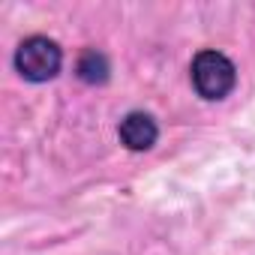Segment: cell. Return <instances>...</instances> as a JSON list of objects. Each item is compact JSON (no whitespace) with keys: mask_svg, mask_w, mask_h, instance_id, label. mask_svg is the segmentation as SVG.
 <instances>
[{"mask_svg":"<svg viewBox=\"0 0 255 255\" xmlns=\"http://www.w3.org/2000/svg\"><path fill=\"white\" fill-rule=\"evenodd\" d=\"M15 69L21 78L27 81H48L60 72L63 66V51L54 39L48 36H27L18 48H15V57H12Z\"/></svg>","mask_w":255,"mask_h":255,"instance_id":"7a4b0ae2","label":"cell"},{"mask_svg":"<svg viewBox=\"0 0 255 255\" xmlns=\"http://www.w3.org/2000/svg\"><path fill=\"white\" fill-rule=\"evenodd\" d=\"M78 75H81L84 81H90V84H102V81L108 78V60H105V54H99V51H84L81 60H78Z\"/></svg>","mask_w":255,"mask_h":255,"instance_id":"277c9868","label":"cell"},{"mask_svg":"<svg viewBox=\"0 0 255 255\" xmlns=\"http://www.w3.org/2000/svg\"><path fill=\"white\" fill-rule=\"evenodd\" d=\"M189 75H192V87L198 90L201 99H225L234 84H237V69L234 63L222 54V51H198L192 66H189Z\"/></svg>","mask_w":255,"mask_h":255,"instance_id":"6da1fadb","label":"cell"},{"mask_svg":"<svg viewBox=\"0 0 255 255\" xmlns=\"http://www.w3.org/2000/svg\"><path fill=\"white\" fill-rule=\"evenodd\" d=\"M117 135H120V141L129 147V150L141 153V150H150V147L156 144L159 126H156V120H153L147 111H129V114L120 120Z\"/></svg>","mask_w":255,"mask_h":255,"instance_id":"3957f363","label":"cell"}]
</instances>
